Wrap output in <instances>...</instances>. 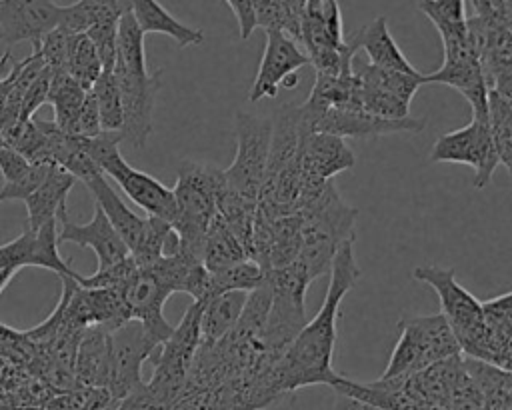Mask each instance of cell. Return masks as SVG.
Listing matches in <instances>:
<instances>
[{"label": "cell", "mask_w": 512, "mask_h": 410, "mask_svg": "<svg viewBox=\"0 0 512 410\" xmlns=\"http://www.w3.org/2000/svg\"><path fill=\"white\" fill-rule=\"evenodd\" d=\"M52 70L44 66V70L38 74V78L32 82V86L28 88L24 102H22V110H20V120H32L36 110L48 102V94H50V84H52Z\"/></svg>", "instance_id": "obj_39"}, {"label": "cell", "mask_w": 512, "mask_h": 410, "mask_svg": "<svg viewBox=\"0 0 512 410\" xmlns=\"http://www.w3.org/2000/svg\"><path fill=\"white\" fill-rule=\"evenodd\" d=\"M132 14L136 18L138 28L142 34H166L170 36L180 48L196 46L204 40V32L192 28L180 20H176L162 4L154 0H134Z\"/></svg>", "instance_id": "obj_24"}, {"label": "cell", "mask_w": 512, "mask_h": 410, "mask_svg": "<svg viewBox=\"0 0 512 410\" xmlns=\"http://www.w3.org/2000/svg\"><path fill=\"white\" fill-rule=\"evenodd\" d=\"M82 184L92 194L94 204L106 214L108 222L118 232V236L126 244L128 252H132L140 244V240H142V234H144V228H146V218L138 216L134 210L128 208V204L108 184V180H106V176L102 172L92 174Z\"/></svg>", "instance_id": "obj_20"}, {"label": "cell", "mask_w": 512, "mask_h": 410, "mask_svg": "<svg viewBox=\"0 0 512 410\" xmlns=\"http://www.w3.org/2000/svg\"><path fill=\"white\" fill-rule=\"evenodd\" d=\"M86 90L78 86L66 72L52 76L48 104L54 108V124L68 136H78V114Z\"/></svg>", "instance_id": "obj_27"}, {"label": "cell", "mask_w": 512, "mask_h": 410, "mask_svg": "<svg viewBox=\"0 0 512 410\" xmlns=\"http://www.w3.org/2000/svg\"><path fill=\"white\" fill-rule=\"evenodd\" d=\"M52 166L54 164L32 162L30 168L18 180H14L10 184H2V188H0V202L30 198L42 186V182L48 178Z\"/></svg>", "instance_id": "obj_36"}, {"label": "cell", "mask_w": 512, "mask_h": 410, "mask_svg": "<svg viewBox=\"0 0 512 410\" xmlns=\"http://www.w3.org/2000/svg\"><path fill=\"white\" fill-rule=\"evenodd\" d=\"M444 46V62L432 72L424 74V84H446L456 88L472 106V118L488 120V82L484 76V68L480 56L476 54L470 36L458 40H446Z\"/></svg>", "instance_id": "obj_12"}, {"label": "cell", "mask_w": 512, "mask_h": 410, "mask_svg": "<svg viewBox=\"0 0 512 410\" xmlns=\"http://www.w3.org/2000/svg\"><path fill=\"white\" fill-rule=\"evenodd\" d=\"M228 8L232 10V14L238 20V28H240V38L248 40L250 34L258 28L256 26V10H254V0H228L226 2Z\"/></svg>", "instance_id": "obj_42"}, {"label": "cell", "mask_w": 512, "mask_h": 410, "mask_svg": "<svg viewBox=\"0 0 512 410\" xmlns=\"http://www.w3.org/2000/svg\"><path fill=\"white\" fill-rule=\"evenodd\" d=\"M234 132L236 156L232 164L222 170L224 190L234 198L258 208L270 152L272 120L248 112H238L234 118Z\"/></svg>", "instance_id": "obj_8"}, {"label": "cell", "mask_w": 512, "mask_h": 410, "mask_svg": "<svg viewBox=\"0 0 512 410\" xmlns=\"http://www.w3.org/2000/svg\"><path fill=\"white\" fill-rule=\"evenodd\" d=\"M266 280V272L254 260H242L218 272H210L208 300L224 292H252Z\"/></svg>", "instance_id": "obj_32"}, {"label": "cell", "mask_w": 512, "mask_h": 410, "mask_svg": "<svg viewBox=\"0 0 512 410\" xmlns=\"http://www.w3.org/2000/svg\"><path fill=\"white\" fill-rule=\"evenodd\" d=\"M116 64L134 72H148L146 52H144V34L136 24L132 6L118 20V54Z\"/></svg>", "instance_id": "obj_33"}, {"label": "cell", "mask_w": 512, "mask_h": 410, "mask_svg": "<svg viewBox=\"0 0 512 410\" xmlns=\"http://www.w3.org/2000/svg\"><path fill=\"white\" fill-rule=\"evenodd\" d=\"M248 292H224L204 302L200 316V344L210 346L222 340L238 324Z\"/></svg>", "instance_id": "obj_25"}, {"label": "cell", "mask_w": 512, "mask_h": 410, "mask_svg": "<svg viewBox=\"0 0 512 410\" xmlns=\"http://www.w3.org/2000/svg\"><path fill=\"white\" fill-rule=\"evenodd\" d=\"M90 92L98 106L102 132H122L124 108H122V96H120V88L116 84L114 72H102Z\"/></svg>", "instance_id": "obj_34"}, {"label": "cell", "mask_w": 512, "mask_h": 410, "mask_svg": "<svg viewBox=\"0 0 512 410\" xmlns=\"http://www.w3.org/2000/svg\"><path fill=\"white\" fill-rule=\"evenodd\" d=\"M114 78L120 88L124 126L122 140L130 142L134 148H144L152 132V114L156 104V94L160 92L162 70L154 72H134L120 64H114Z\"/></svg>", "instance_id": "obj_14"}, {"label": "cell", "mask_w": 512, "mask_h": 410, "mask_svg": "<svg viewBox=\"0 0 512 410\" xmlns=\"http://www.w3.org/2000/svg\"><path fill=\"white\" fill-rule=\"evenodd\" d=\"M100 132H102V126H100V116H98L96 100H94L92 92H86V98H84L80 114H78V136L94 138Z\"/></svg>", "instance_id": "obj_40"}, {"label": "cell", "mask_w": 512, "mask_h": 410, "mask_svg": "<svg viewBox=\"0 0 512 410\" xmlns=\"http://www.w3.org/2000/svg\"><path fill=\"white\" fill-rule=\"evenodd\" d=\"M426 128L424 118H404V120H384L368 114L362 106H338L322 114L314 124L312 132H324L338 138H376L396 132L418 134Z\"/></svg>", "instance_id": "obj_17"}, {"label": "cell", "mask_w": 512, "mask_h": 410, "mask_svg": "<svg viewBox=\"0 0 512 410\" xmlns=\"http://www.w3.org/2000/svg\"><path fill=\"white\" fill-rule=\"evenodd\" d=\"M30 160L24 158L20 152L4 146L0 148V174L4 178V184H10L14 180H18L28 168H30Z\"/></svg>", "instance_id": "obj_41"}, {"label": "cell", "mask_w": 512, "mask_h": 410, "mask_svg": "<svg viewBox=\"0 0 512 410\" xmlns=\"http://www.w3.org/2000/svg\"><path fill=\"white\" fill-rule=\"evenodd\" d=\"M60 242H72L84 248H92L98 260L96 270L110 268L130 254L126 244L118 236V232L108 222L106 214L96 204H94V214L86 224L70 222L68 216L60 220L58 244Z\"/></svg>", "instance_id": "obj_18"}, {"label": "cell", "mask_w": 512, "mask_h": 410, "mask_svg": "<svg viewBox=\"0 0 512 410\" xmlns=\"http://www.w3.org/2000/svg\"><path fill=\"white\" fill-rule=\"evenodd\" d=\"M310 60L306 52L286 34L268 30L260 66L250 88V102H260L262 98H274L278 88L286 78L294 76L300 68L308 66Z\"/></svg>", "instance_id": "obj_16"}, {"label": "cell", "mask_w": 512, "mask_h": 410, "mask_svg": "<svg viewBox=\"0 0 512 410\" xmlns=\"http://www.w3.org/2000/svg\"><path fill=\"white\" fill-rule=\"evenodd\" d=\"M62 6L44 0H2L0 2V40L6 44L32 42L38 50L46 34L60 26Z\"/></svg>", "instance_id": "obj_15"}, {"label": "cell", "mask_w": 512, "mask_h": 410, "mask_svg": "<svg viewBox=\"0 0 512 410\" xmlns=\"http://www.w3.org/2000/svg\"><path fill=\"white\" fill-rule=\"evenodd\" d=\"M76 178L68 174L60 166H52L48 178L42 182V186L24 200L28 210L26 228L36 232L44 224L52 220L66 218V198L74 186Z\"/></svg>", "instance_id": "obj_23"}, {"label": "cell", "mask_w": 512, "mask_h": 410, "mask_svg": "<svg viewBox=\"0 0 512 410\" xmlns=\"http://www.w3.org/2000/svg\"><path fill=\"white\" fill-rule=\"evenodd\" d=\"M102 72H104L102 62H100L90 38L86 34H72L68 40L66 74L78 86H82L86 92H90Z\"/></svg>", "instance_id": "obj_31"}, {"label": "cell", "mask_w": 512, "mask_h": 410, "mask_svg": "<svg viewBox=\"0 0 512 410\" xmlns=\"http://www.w3.org/2000/svg\"><path fill=\"white\" fill-rule=\"evenodd\" d=\"M18 264H16V258L10 250V244H4L0 246V292L4 290V286L12 280V276L18 272Z\"/></svg>", "instance_id": "obj_43"}, {"label": "cell", "mask_w": 512, "mask_h": 410, "mask_svg": "<svg viewBox=\"0 0 512 410\" xmlns=\"http://www.w3.org/2000/svg\"><path fill=\"white\" fill-rule=\"evenodd\" d=\"M332 410H382V408H376V406H370V404L358 402V400H354V398H348V396L336 394L334 404H332Z\"/></svg>", "instance_id": "obj_44"}, {"label": "cell", "mask_w": 512, "mask_h": 410, "mask_svg": "<svg viewBox=\"0 0 512 410\" xmlns=\"http://www.w3.org/2000/svg\"><path fill=\"white\" fill-rule=\"evenodd\" d=\"M300 216L302 246L296 262L310 280H316L330 272L338 250L354 240L358 210L344 202L334 182H328L320 196L300 210Z\"/></svg>", "instance_id": "obj_2"}, {"label": "cell", "mask_w": 512, "mask_h": 410, "mask_svg": "<svg viewBox=\"0 0 512 410\" xmlns=\"http://www.w3.org/2000/svg\"><path fill=\"white\" fill-rule=\"evenodd\" d=\"M222 184L224 174L220 168L192 160L180 162L172 188L176 200V218L172 222L178 238L176 252L202 262L204 236L218 214Z\"/></svg>", "instance_id": "obj_3"}, {"label": "cell", "mask_w": 512, "mask_h": 410, "mask_svg": "<svg viewBox=\"0 0 512 410\" xmlns=\"http://www.w3.org/2000/svg\"><path fill=\"white\" fill-rule=\"evenodd\" d=\"M242 260H250L242 242L226 226V222L216 214L202 244V264L208 272H218L234 266Z\"/></svg>", "instance_id": "obj_26"}, {"label": "cell", "mask_w": 512, "mask_h": 410, "mask_svg": "<svg viewBox=\"0 0 512 410\" xmlns=\"http://www.w3.org/2000/svg\"><path fill=\"white\" fill-rule=\"evenodd\" d=\"M300 44L316 74L336 76L354 66L356 50L342 30V14L336 0H310L304 4Z\"/></svg>", "instance_id": "obj_9"}, {"label": "cell", "mask_w": 512, "mask_h": 410, "mask_svg": "<svg viewBox=\"0 0 512 410\" xmlns=\"http://www.w3.org/2000/svg\"><path fill=\"white\" fill-rule=\"evenodd\" d=\"M12 248V254L20 268L26 266H38L56 272L60 278H80L78 272L70 268V264L60 256L58 252V228L56 220L44 224L36 232L24 228L18 238L8 242Z\"/></svg>", "instance_id": "obj_19"}, {"label": "cell", "mask_w": 512, "mask_h": 410, "mask_svg": "<svg viewBox=\"0 0 512 410\" xmlns=\"http://www.w3.org/2000/svg\"><path fill=\"white\" fill-rule=\"evenodd\" d=\"M204 302L196 300L188 306L172 334L158 348L160 352L150 358L152 378L146 382L148 392L162 410H172L180 398L196 352L200 348V316Z\"/></svg>", "instance_id": "obj_7"}, {"label": "cell", "mask_w": 512, "mask_h": 410, "mask_svg": "<svg viewBox=\"0 0 512 410\" xmlns=\"http://www.w3.org/2000/svg\"><path fill=\"white\" fill-rule=\"evenodd\" d=\"M354 164V152L342 138L306 130L300 122L298 170L302 178V208L318 198L336 174L350 170Z\"/></svg>", "instance_id": "obj_10"}, {"label": "cell", "mask_w": 512, "mask_h": 410, "mask_svg": "<svg viewBox=\"0 0 512 410\" xmlns=\"http://www.w3.org/2000/svg\"><path fill=\"white\" fill-rule=\"evenodd\" d=\"M6 144H4V138H2V132H0V148H4Z\"/></svg>", "instance_id": "obj_45"}, {"label": "cell", "mask_w": 512, "mask_h": 410, "mask_svg": "<svg viewBox=\"0 0 512 410\" xmlns=\"http://www.w3.org/2000/svg\"><path fill=\"white\" fill-rule=\"evenodd\" d=\"M430 162H454L474 168V188H484L500 164L488 120L472 118L466 126L436 138Z\"/></svg>", "instance_id": "obj_11"}, {"label": "cell", "mask_w": 512, "mask_h": 410, "mask_svg": "<svg viewBox=\"0 0 512 410\" xmlns=\"http://www.w3.org/2000/svg\"><path fill=\"white\" fill-rule=\"evenodd\" d=\"M158 346L160 344L138 320H128L110 332L108 392L116 404L144 384L142 364L152 358Z\"/></svg>", "instance_id": "obj_13"}, {"label": "cell", "mask_w": 512, "mask_h": 410, "mask_svg": "<svg viewBox=\"0 0 512 410\" xmlns=\"http://www.w3.org/2000/svg\"><path fill=\"white\" fill-rule=\"evenodd\" d=\"M304 0H254L256 26L276 30L300 44V28L304 18Z\"/></svg>", "instance_id": "obj_29"}, {"label": "cell", "mask_w": 512, "mask_h": 410, "mask_svg": "<svg viewBox=\"0 0 512 410\" xmlns=\"http://www.w3.org/2000/svg\"><path fill=\"white\" fill-rule=\"evenodd\" d=\"M348 44L354 50L362 48L370 60L368 64H372L376 68L396 70V72H404V74H420L408 62V58L402 54V50L398 48L396 40L392 38L390 30H388V22L384 16H378V18L370 20L368 24H364L352 36V40H348Z\"/></svg>", "instance_id": "obj_22"}, {"label": "cell", "mask_w": 512, "mask_h": 410, "mask_svg": "<svg viewBox=\"0 0 512 410\" xmlns=\"http://www.w3.org/2000/svg\"><path fill=\"white\" fill-rule=\"evenodd\" d=\"M354 74L364 86L382 90L408 106L414 94L418 92V88L424 84V74H404L396 70L376 68L372 64H362L360 68H354Z\"/></svg>", "instance_id": "obj_30"}, {"label": "cell", "mask_w": 512, "mask_h": 410, "mask_svg": "<svg viewBox=\"0 0 512 410\" xmlns=\"http://www.w3.org/2000/svg\"><path fill=\"white\" fill-rule=\"evenodd\" d=\"M416 6L424 16L430 18L436 30L466 22V2L462 0H428L416 2Z\"/></svg>", "instance_id": "obj_37"}, {"label": "cell", "mask_w": 512, "mask_h": 410, "mask_svg": "<svg viewBox=\"0 0 512 410\" xmlns=\"http://www.w3.org/2000/svg\"><path fill=\"white\" fill-rule=\"evenodd\" d=\"M72 34L64 32L62 28L52 30L44 36L40 42V56L44 60V66L52 70V74L66 72V54H68V40Z\"/></svg>", "instance_id": "obj_38"}, {"label": "cell", "mask_w": 512, "mask_h": 410, "mask_svg": "<svg viewBox=\"0 0 512 410\" xmlns=\"http://www.w3.org/2000/svg\"><path fill=\"white\" fill-rule=\"evenodd\" d=\"M120 142V132H100L94 138L78 136L80 148L90 156V160L102 170L104 176L114 178L124 194L148 216L164 220L172 226L176 218V200L172 190L154 176L130 166L118 150Z\"/></svg>", "instance_id": "obj_4"}, {"label": "cell", "mask_w": 512, "mask_h": 410, "mask_svg": "<svg viewBox=\"0 0 512 410\" xmlns=\"http://www.w3.org/2000/svg\"><path fill=\"white\" fill-rule=\"evenodd\" d=\"M412 278L432 286L442 304V316L452 328L464 356L484 362L486 354V320L484 308L464 286L456 282L454 268H442L436 264L416 266Z\"/></svg>", "instance_id": "obj_6"}, {"label": "cell", "mask_w": 512, "mask_h": 410, "mask_svg": "<svg viewBox=\"0 0 512 410\" xmlns=\"http://www.w3.org/2000/svg\"><path fill=\"white\" fill-rule=\"evenodd\" d=\"M358 278L360 266L354 256V240H350L338 250L332 262L330 282L320 310L306 322L282 360L274 366L272 378L280 398L314 384H328L332 388L340 380L342 374L332 368L336 320L340 314V302L348 290L356 286Z\"/></svg>", "instance_id": "obj_1"}, {"label": "cell", "mask_w": 512, "mask_h": 410, "mask_svg": "<svg viewBox=\"0 0 512 410\" xmlns=\"http://www.w3.org/2000/svg\"><path fill=\"white\" fill-rule=\"evenodd\" d=\"M398 324L400 338L380 378L412 376L438 362L462 356L460 344L442 314L406 316Z\"/></svg>", "instance_id": "obj_5"}, {"label": "cell", "mask_w": 512, "mask_h": 410, "mask_svg": "<svg viewBox=\"0 0 512 410\" xmlns=\"http://www.w3.org/2000/svg\"><path fill=\"white\" fill-rule=\"evenodd\" d=\"M132 2L122 0H82L62 6L60 26L68 34H86L96 22L106 18H120Z\"/></svg>", "instance_id": "obj_28"}, {"label": "cell", "mask_w": 512, "mask_h": 410, "mask_svg": "<svg viewBox=\"0 0 512 410\" xmlns=\"http://www.w3.org/2000/svg\"><path fill=\"white\" fill-rule=\"evenodd\" d=\"M74 374L82 388H106L110 384V332L100 326H90L82 330L76 358Z\"/></svg>", "instance_id": "obj_21"}, {"label": "cell", "mask_w": 512, "mask_h": 410, "mask_svg": "<svg viewBox=\"0 0 512 410\" xmlns=\"http://www.w3.org/2000/svg\"><path fill=\"white\" fill-rule=\"evenodd\" d=\"M118 20L120 18H106L96 22L86 36L96 48V54L102 62L104 72H112L116 64V54H118Z\"/></svg>", "instance_id": "obj_35"}]
</instances>
